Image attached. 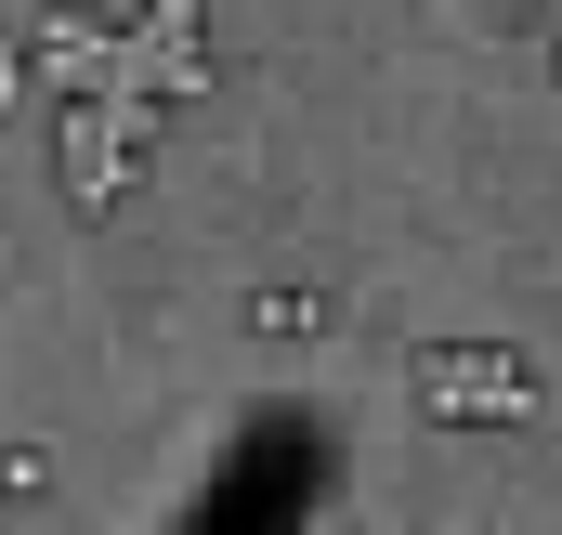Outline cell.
I'll return each instance as SVG.
<instances>
[{"mask_svg": "<svg viewBox=\"0 0 562 535\" xmlns=\"http://www.w3.org/2000/svg\"><path fill=\"white\" fill-rule=\"evenodd\" d=\"M144 132H157V92H79V105H66V196H79V209H119Z\"/></svg>", "mask_w": 562, "mask_h": 535, "instance_id": "obj_1", "label": "cell"}, {"mask_svg": "<svg viewBox=\"0 0 562 535\" xmlns=\"http://www.w3.org/2000/svg\"><path fill=\"white\" fill-rule=\"evenodd\" d=\"M406 379H419L431 418H537V379H524V353H471V340H431V353H406Z\"/></svg>", "mask_w": 562, "mask_h": 535, "instance_id": "obj_2", "label": "cell"}, {"mask_svg": "<svg viewBox=\"0 0 562 535\" xmlns=\"http://www.w3.org/2000/svg\"><path fill=\"white\" fill-rule=\"evenodd\" d=\"M13 92H26V66H13V53H0V105H13Z\"/></svg>", "mask_w": 562, "mask_h": 535, "instance_id": "obj_3", "label": "cell"}]
</instances>
